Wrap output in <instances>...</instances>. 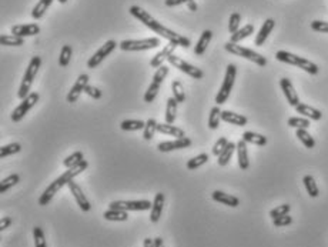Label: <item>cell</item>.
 Instances as JSON below:
<instances>
[{"label":"cell","mask_w":328,"mask_h":247,"mask_svg":"<svg viewBox=\"0 0 328 247\" xmlns=\"http://www.w3.org/2000/svg\"><path fill=\"white\" fill-rule=\"evenodd\" d=\"M128 12H130L131 16H134L136 19L139 20V21H142L148 29H151L153 32H156L159 36H162L165 40H168V43H174V44L182 46L184 49H188L190 47V44H191L190 39L184 38L180 33H176V32L164 27L160 21H157L148 12H146L144 9H142L140 6H131L128 9Z\"/></svg>","instance_id":"6da1fadb"},{"label":"cell","mask_w":328,"mask_h":247,"mask_svg":"<svg viewBox=\"0 0 328 247\" xmlns=\"http://www.w3.org/2000/svg\"><path fill=\"white\" fill-rule=\"evenodd\" d=\"M87 166H89V163H87L86 160H83V162L79 163L77 166L70 167L69 170L64 171L60 177H57L55 182H53L50 186H47V189L41 193V196L39 197V205H40V206H46V205H49L50 200L56 196V193H59V190H62L63 186L69 185V182L74 180L76 176L82 174L83 171L87 169Z\"/></svg>","instance_id":"7a4b0ae2"},{"label":"cell","mask_w":328,"mask_h":247,"mask_svg":"<svg viewBox=\"0 0 328 247\" xmlns=\"http://www.w3.org/2000/svg\"><path fill=\"white\" fill-rule=\"evenodd\" d=\"M275 59L283 62V63H287V64H291L295 67H300L303 69L304 72L310 73V75H317L318 73V66L315 63H312L308 59H304L301 56H297L294 53L290 52H286V50H278L275 53Z\"/></svg>","instance_id":"3957f363"},{"label":"cell","mask_w":328,"mask_h":247,"mask_svg":"<svg viewBox=\"0 0 328 247\" xmlns=\"http://www.w3.org/2000/svg\"><path fill=\"white\" fill-rule=\"evenodd\" d=\"M40 64H41V59L39 56H33L32 57V60L29 62V66H27V69H26V72H24V76H23V80H21V84H20V87H19V92L18 96L19 99H24V97H27V96L30 95V87H32V84H33V82H35V79H36L37 72H39V67H40Z\"/></svg>","instance_id":"277c9868"},{"label":"cell","mask_w":328,"mask_h":247,"mask_svg":"<svg viewBox=\"0 0 328 247\" xmlns=\"http://www.w3.org/2000/svg\"><path fill=\"white\" fill-rule=\"evenodd\" d=\"M224 49H226L228 53L234 55V56L244 57V59H247V60H250V62H253V63H255V64L260 66V67H264V66L267 64V59L263 56V55L257 53V52L251 50V49L243 47L241 44H237V43L227 41V43L224 44Z\"/></svg>","instance_id":"5b68a950"},{"label":"cell","mask_w":328,"mask_h":247,"mask_svg":"<svg viewBox=\"0 0 328 247\" xmlns=\"http://www.w3.org/2000/svg\"><path fill=\"white\" fill-rule=\"evenodd\" d=\"M236 76H237V66L230 63L227 66V70H226V76H224V80H223V84L220 87L219 93L216 96V103L217 106L220 104H224L227 102V99L230 97V93L233 90V86L236 83Z\"/></svg>","instance_id":"8992f818"},{"label":"cell","mask_w":328,"mask_h":247,"mask_svg":"<svg viewBox=\"0 0 328 247\" xmlns=\"http://www.w3.org/2000/svg\"><path fill=\"white\" fill-rule=\"evenodd\" d=\"M160 46V39L159 38H148L140 39V40H123L119 47L124 52H143V50H150L156 49Z\"/></svg>","instance_id":"52a82bcc"},{"label":"cell","mask_w":328,"mask_h":247,"mask_svg":"<svg viewBox=\"0 0 328 247\" xmlns=\"http://www.w3.org/2000/svg\"><path fill=\"white\" fill-rule=\"evenodd\" d=\"M109 207L124 210V211H144V210H151L153 203L148 200H114L110 203Z\"/></svg>","instance_id":"ba28073f"},{"label":"cell","mask_w":328,"mask_h":247,"mask_svg":"<svg viewBox=\"0 0 328 247\" xmlns=\"http://www.w3.org/2000/svg\"><path fill=\"white\" fill-rule=\"evenodd\" d=\"M170 64H173V67H176V69H179L180 72H184L185 75H188L190 77H193V79H197V80H200L204 77V72L199 69V67H196V66H193V64H190V63H187V62H184L183 59H180L179 56H174V55H171V56L168 57V60H167Z\"/></svg>","instance_id":"9c48e42d"},{"label":"cell","mask_w":328,"mask_h":247,"mask_svg":"<svg viewBox=\"0 0 328 247\" xmlns=\"http://www.w3.org/2000/svg\"><path fill=\"white\" fill-rule=\"evenodd\" d=\"M119 46V43H116L114 40H107L93 56L87 60V67L94 69V67H99L102 64V62L109 56L110 53H113L116 50V47Z\"/></svg>","instance_id":"30bf717a"},{"label":"cell","mask_w":328,"mask_h":247,"mask_svg":"<svg viewBox=\"0 0 328 247\" xmlns=\"http://www.w3.org/2000/svg\"><path fill=\"white\" fill-rule=\"evenodd\" d=\"M39 97H40V96H39L37 92H32L27 97H24V99L21 100V103H20L18 107L13 110V113H12V120H13L15 123L20 122L26 114L29 113V110H30V109L36 104L37 102H39Z\"/></svg>","instance_id":"8fae6325"},{"label":"cell","mask_w":328,"mask_h":247,"mask_svg":"<svg viewBox=\"0 0 328 247\" xmlns=\"http://www.w3.org/2000/svg\"><path fill=\"white\" fill-rule=\"evenodd\" d=\"M69 189H70V193L73 194L74 200H76V203L79 205V207L83 210V211H90L91 210V205L90 202H89V199L86 197V194L83 193L82 190V187L72 180V182H69Z\"/></svg>","instance_id":"7c38bea8"},{"label":"cell","mask_w":328,"mask_h":247,"mask_svg":"<svg viewBox=\"0 0 328 247\" xmlns=\"http://www.w3.org/2000/svg\"><path fill=\"white\" fill-rule=\"evenodd\" d=\"M87 84H89V75H86V73L84 75H80V76L77 77V80H76V83L73 84V87L70 89V92H69V95L66 97V100L69 103L77 102L80 95H82V92H84V89L87 87Z\"/></svg>","instance_id":"4fadbf2b"},{"label":"cell","mask_w":328,"mask_h":247,"mask_svg":"<svg viewBox=\"0 0 328 247\" xmlns=\"http://www.w3.org/2000/svg\"><path fill=\"white\" fill-rule=\"evenodd\" d=\"M280 86H281V90H283V93L286 96L288 104L292 106V107H297L300 104V97H298L295 89H294V86H292L291 80L287 79V77H283L280 80Z\"/></svg>","instance_id":"5bb4252c"},{"label":"cell","mask_w":328,"mask_h":247,"mask_svg":"<svg viewBox=\"0 0 328 247\" xmlns=\"http://www.w3.org/2000/svg\"><path fill=\"white\" fill-rule=\"evenodd\" d=\"M190 146H191V140L188 137H182V139H176L171 142H162V143H159L157 149H159V152L168 153L173 150H179V149H187Z\"/></svg>","instance_id":"9a60e30c"},{"label":"cell","mask_w":328,"mask_h":247,"mask_svg":"<svg viewBox=\"0 0 328 247\" xmlns=\"http://www.w3.org/2000/svg\"><path fill=\"white\" fill-rule=\"evenodd\" d=\"M176 47H177V44H174V43H168V44H165L163 49H162V52H159L156 56L151 59V62H150V67H156V69L162 67L164 64V62L168 60V57L174 53Z\"/></svg>","instance_id":"2e32d148"},{"label":"cell","mask_w":328,"mask_h":247,"mask_svg":"<svg viewBox=\"0 0 328 247\" xmlns=\"http://www.w3.org/2000/svg\"><path fill=\"white\" fill-rule=\"evenodd\" d=\"M12 33L20 36V38H27V36H36L40 33V26L37 23L30 24H18L12 27Z\"/></svg>","instance_id":"e0dca14e"},{"label":"cell","mask_w":328,"mask_h":247,"mask_svg":"<svg viewBox=\"0 0 328 247\" xmlns=\"http://www.w3.org/2000/svg\"><path fill=\"white\" fill-rule=\"evenodd\" d=\"M164 193H157L154 196V200H153V207L150 211V222L151 223H159L160 217H162V213H163L164 207Z\"/></svg>","instance_id":"ac0fdd59"},{"label":"cell","mask_w":328,"mask_h":247,"mask_svg":"<svg viewBox=\"0 0 328 247\" xmlns=\"http://www.w3.org/2000/svg\"><path fill=\"white\" fill-rule=\"evenodd\" d=\"M274 27H275V21H274V19L266 20V21L263 23V26H261L260 32H258V33H257V36H255V40H254L255 46H263V44L266 43L267 38L270 36V33L273 32Z\"/></svg>","instance_id":"d6986e66"},{"label":"cell","mask_w":328,"mask_h":247,"mask_svg":"<svg viewBox=\"0 0 328 247\" xmlns=\"http://www.w3.org/2000/svg\"><path fill=\"white\" fill-rule=\"evenodd\" d=\"M211 197H213L214 202H219V203L226 205V206H228V207H237L238 205H240L238 197L231 196V194H228V193H224V191L214 190L211 193Z\"/></svg>","instance_id":"ffe728a7"},{"label":"cell","mask_w":328,"mask_h":247,"mask_svg":"<svg viewBox=\"0 0 328 247\" xmlns=\"http://www.w3.org/2000/svg\"><path fill=\"white\" fill-rule=\"evenodd\" d=\"M237 159L238 166L241 170H247L250 167V160H248V152H247V143L241 139L237 143Z\"/></svg>","instance_id":"44dd1931"},{"label":"cell","mask_w":328,"mask_h":247,"mask_svg":"<svg viewBox=\"0 0 328 247\" xmlns=\"http://www.w3.org/2000/svg\"><path fill=\"white\" fill-rule=\"evenodd\" d=\"M221 120L226 122V123L234 124V126H246L247 122H248L246 116L230 112V110H223L221 112Z\"/></svg>","instance_id":"7402d4cb"},{"label":"cell","mask_w":328,"mask_h":247,"mask_svg":"<svg viewBox=\"0 0 328 247\" xmlns=\"http://www.w3.org/2000/svg\"><path fill=\"white\" fill-rule=\"evenodd\" d=\"M211 39H213V32L211 30H204L201 33L200 39H199V41L196 43V47H194V55L196 56H203L205 53L207 46L210 44Z\"/></svg>","instance_id":"603a6c76"},{"label":"cell","mask_w":328,"mask_h":247,"mask_svg":"<svg viewBox=\"0 0 328 247\" xmlns=\"http://www.w3.org/2000/svg\"><path fill=\"white\" fill-rule=\"evenodd\" d=\"M295 110H297V113H300L301 116H306V117H308L311 120H315V122L323 119V113L318 109H314V107H311L308 104H304V103H300L295 107Z\"/></svg>","instance_id":"cb8c5ba5"},{"label":"cell","mask_w":328,"mask_h":247,"mask_svg":"<svg viewBox=\"0 0 328 247\" xmlns=\"http://www.w3.org/2000/svg\"><path fill=\"white\" fill-rule=\"evenodd\" d=\"M236 150H237V143L228 142V144L226 146V149L221 152V154L219 156V159H217L219 166H221V167L227 166V165L230 163V160H231V157H233V154H234Z\"/></svg>","instance_id":"d4e9b609"},{"label":"cell","mask_w":328,"mask_h":247,"mask_svg":"<svg viewBox=\"0 0 328 247\" xmlns=\"http://www.w3.org/2000/svg\"><path fill=\"white\" fill-rule=\"evenodd\" d=\"M177 104L179 102L174 97H168L167 99V107H165V123L173 124L176 122V116H177Z\"/></svg>","instance_id":"484cf974"},{"label":"cell","mask_w":328,"mask_h":247,"mask_svg":"<svg viewBox=\"0 0 328 247\" xmlns=\"http://www.w3.org/2000/svg\"><path fill=\"white\" fill-rule=\"evenodd\" d=\"M157 130L160 133L167 134V136H174L176 139H182V137H185L184 134V130L180 129V127H176L173 124H168V123H164V124H159L157 126Z\"/></svg>","instance_id":"4316f807"},{"label":"cell","mask_w":328,"mask_h":247,"mask_svg":"<svg viewBox=\"0 0 328 247\" xmlns=\"http://www.w3.org/2000/svg\"><path fill=\"white\" fill-rule=\"evenodd\" d=\"M53 1L55 0H39L37 4L33 7V10H32V18L36 20L41 19L44 16V13L47 12V9L52 6Z\"/></svg>","instance_id":"83f0119b"},{"label":"cell","mask_w":328,"mask_h":247,"mask_svg":"<svg viewBox=\"0 0 328 247\" xmlns=\"http://www.w3.org/2000/svg\"><path fill=\"white\" fill-rule=\"evenodd\" d=\"M253 33H254V26H253V24H246L244 27L238 29L236 33H233V35H231L230 41H231V43H238V41H241V40L247 39L248 36H251Z\"/></svg>","instance_id":"f1b7e54d"},{"label":"cell","mask_w":328,"mask_h":247,"mask_svg":"<svg viewBox=\"0 0 328 247\" xmlns=\"http://www.w3.org/2000/svg\"><path fill=\"white\" fill-rule=\"evenodd\" d=\"M103 216H104V219L109 220V222H126L128 219L127 211L117 209H109L107 211L103 213Z\"/></svg>","instance_id":"f546056e"},{"label":"cell","mask_w":328,"mask_h":247,"mask_svg":"<svg viewBox=\"0 0 328 247\" xmlns=\"http://www.w3.org/2000/svg\"><path fill=\"white\" fill-rule=\"evenodd\" d=\"M243 140L246 143H251V144H257V146H266L267 144V137L263 136V134L254 133V132H244Z\"/></svg>","instance_id":"4dcf8cb0"},{"label":"cell","mask_w":328,"mask_h":247,"mask_svg":"<svg viewBox=\"0 0 328 247\" xmlns=\"http://www.w3.org/2000/svg\"><path fill=\"white\" fill-rule=\"evenodd\" d=\"M122 130L124 132H137L146 127V122L143 120H123L120 124Z\"/></svg>","instance_id":"1f68e13d"},{"label":"cell","mask_w":328,"mask_h":247,"mask_svg":"<svg viewBox=\"0 0 328 247\" xmlns=\"http://www.w3.org/2000/svg\"><path fill=\"white\" fill-rule=\"evenodd\" d=\"M72 55H73V49L70 44H64L62 47L60 56H59V66L60 67H67L70 60H72Z\"/></svg>","instance_id":"d6a6232c"},{"label":"cell","mask_w":328,"mask_h":247,"mask_svg":"<svg viewBox=\"0 0 328 247\" xmlns=\"http://www.w3.org/2000/svg\"><path fill=\"white\" fill-rule=\"evenodd\" d=\"M303 183H304V186H306L307 193L310 194V197H318L320 190H318V186H317V183H315V180H314L312 176H310V174L304 176V177H303Z\"/></svg>","instance_id":"836d02e7"},{"label":"cell","mask_w":328,"mask_h":247,"mask_svg":"<svg viewBox=\"0 0 328 247\" xmlns=\"http://www.w3.org/2000/svg\"><path fill=\"white\" fill-rule=\"evenodd\" d=\"M207 162H208V154L207 153H201V154L193 157V159H190L187 162V169L188 170H196V169L201 167L203 165H205Z\"/></svg>","instance_id":"e575fe53"},{"label":"cell","mask_w":328,"mask_h":247,"mask_svg":"<svg viewBox=\"0 0 328 247\" xmlns=\"http://www.w3.org/2000/svg\"><path fill=\"white\" fill-rule=\"evenodd\" d=\"M221 112H223V110H220V106H214V107L211 109L210 116H208V127H210L211 130L219 129L220 122H221Z\"/></svg>","instance_id":"d590c367"},{"label":"cell","mask_w":328,"mask_h":247,"mask_svg":"<svg viewBox=\"0 0 328 247\" xmlns=\"http://www.w3.org/2000/svg\"><path fill=\"white\" fill-rule=\"evenodd\" d=\"M297 137L307 149H314L315 147V140L312 139V136L306 129H297Z\"/></svg>","instance_id":"8d00e7d4"},{"label":"cell","mask_w":328,"mask_h":247,"mask_svg":"<svg viewBox=\"0 0 328 247\" xmlns=\"http://www.w3.org/2000/svg\"><path fill=\"white\" fill-rule=\"evenodd\" d=\"M19 182H20V176L19 174H10L7 176L6 179H3L0 182V193H6L7 190H10L13 186H16Z\"/></svg>","instance_id":"74e56055"},{"label":"cell","mask_w":328,"mask_h":247,"mask_svg":"<svg viewBox=\"0 0 328 247\" xmlns=\"http://www.w3.org/2000/svg\"><path fill=\"white\" fill-rule=\"evenodd\" d=\"M0 43L3 46H21L24 44V38H20L16 35H1Z\"/></svg>","instance_id":"f35d334b"},{"label":"cell","mask_w":328,"mask_h":247,"mask_svg":"<svg viewBox=\"0 0 328 247\" xmlns=\"http://www.w3.org/2000/svg\"><path fill=\"white\" fill-rule=\"evenodd\" d=\"M84 160V154L82 152H74L73 154H70L69 157H66L64 159V162H63V165L67 167V169H70V167H74V166H77L79 163H82Z\"/></svg>","instance_id":"ab89813d"},{"label":"cell","mask_w":328,"mask_h":247,"mask_svg":"<svg viewBox=\"0 0 328 247\" xmlns=\"http://www.w3.org/2000/svg\"><path fill=\"white\" fill-rule=\"evenodd\" d=\"M171 90H173V97L179 102V103H183L185 100V93H184V87L183 84L179 82V80H174L171 83Z\"/></svg>","instance_id":"60d3db41"},{"label":"cell","mask_w":328,"mask_h":247,"mask_svg":"<svg viewBox=\"0 0 328 247\" xmlns=\"http://www.w3.org/2000/svg\"><path fill=\"white\" fill-rule=\"evenodd\" d=\"M160 87H162V84H159V83H156V82H151L150 86H148V89H147L146 95H144V102H146V103H151V102L157 97V95H159Z\"/></svg>","instance_id":"b9f144b4"},{"label":"cell","mask_w":328,"mask_h":247,"mask_svg":"<svg viewBox=\"0 0 328 247\" xmlns=\"http://www.w3.org/2000/svg\"><path fill=\"white\" fill-rule=\"evenodd\" d=\"M288 126L290 127H295V129H308L310 124V120L308 119H304V117H290L288 119Z\"/></svg>","instance_id":"7bdbcfd3"},{"label":"cell","mask_w":328,"mask_h":247,"mask_svg":"<svg viewBox=\"0 0 328 247\" xmlns=\"http://www.w3.org/2000/svg\"><path fill=\"white\" fill-rule=\"evenodd\" d=\"M157 126H159V123H157L154 119H148L146 122V127H144V134H143V137H144L146 140H151V139L154 137V133L157 132Z\"/></svg>","instance_id":"ee69618b"},{"label":"cell","mask_w":328,"mask_h":247,"mask_svg":"<svg viewBox=\"0 0 328 247\" xmlns=\"http://www.w3.org/2000/svg\"><path fill=\"white\" fill-rule=\"evenodd\" d=\"M21 150V146L20 143H10V144H6L0 149V157L4 159L7 156H12V154H16Z\"/></svg>","instance_id":"f6af8a7d"},{"label":"cell","mask_w":328,"mask_h":247,"mask_svg":"<svg viewBox=\"0 0 328 247\" xmlns=\"http://www.w3.org/2000/svg\"><path fill=\"white\" fill-rule=\"evenodd\" d=\"M33 239H35V247H47L44 231L41 227L36 226L33 228Z\"/></svg>","instance_id":"bcb514c9"},{"label":"cell","mask_w":328,"mask_h":247,"mask_svg":"<svg viewBox=\"0 0 328 247\" xmlns=\"http://www.w3.org/2000/svg\"><path fill=\"white\" fill-rule=\"evenodd\" d=\"M168 66H165V64H163L162 67H159L157 70H156V73L153 75V82H156V83H159V84H163L164 79L167 77V75H168Z\"/></svg>","instance_id":"7dc6e473"},{"label":"cell","mask_w":328,"mask_h":247,"mask_svg":"<svg viewBox=\"0 0 328 247\" xmlns=\"http://www.w3.org/2000/svg\"><path fill=\"white\" fill-rule=\"evenodd\" d=\"M240 21H241V15L240 13H233L228 20V32L233 35L240 29Z\"/></svg>","instance_id":"c3c4849f"},{"label":"cell","mask_w":328,"mask_h":247,"mask_svg":"<svg viewBox=\"0 0 328 247\" xmlns=\"http://www.w3.org/2000/svg\"><path fill=\"white\" fill-rule=\"evenodd\" d=\"M290 210H291V206H290V205H281V206H278V207H275V209H273L270 211V217L274 220V219H277V217H281V216L288 214Z\"/></svg>","instance_id":"681fc988"},{"label":"cell","mask_w":328,"mask_h":247,"mask_svg":"<svg viewBox=\"0 0 328 247\" xmlns=\"http://www.w3.org/2000/svg\"><path fill=\"white\" fill-rule=\"evenodd\" d=\"M292 223V217L286 214V216H281V217H277L273 220L274 227H286V226H290Z\"/></svg>","instance_id":"f907efd6"},{"label":"cell","mask_w":328,"mask_h":247,"mask_svg":"<svg viewBox=\"0 0 328 247\" xmlns=\"http://www.w3.org/2000/svg\"><path fill=\"white\" fill-rule=\"evenodd\" d=\"M311 29L318 33H328V21L314 20V21H311Z\"/></svg>","instance_id":"816d5d0a"},{"label":"cell","mask_w":328,"mask_h":247,"mask_svg":"<svg viewBox=\"0 0 328 247\" xmlns=\"http://www.w3.org/2000/svg\"><path fill=\"white\" fill-rule=\"evenodd\" d=\"M228 144V140H227V137H220L219 140L216 142V144H214V147H213V154L214 156H217L219 157L221 152L226 149V146Z\"/></svg>","instance_id":"f5cc1de1"},{"label":"cell","mask_w":328,"mask_h":247,"mask_svg":"<svg viewBox=\"0 0 328 247\" xmlns=\"http://www.w3.org/2000/svg\"><path fill=\"white\" fill-rule=\"evenodd\" d=\"M84 93L87 96H90V97H93V99H96V100H99V99L102 97V90H99L97 87L90 86V84H87V87L84 89Z\"/></svg>","instance_id":"db71d44e"},{"label":"cell","mask_w":328,"mask_h":247,"mask_svg":"<svg viewBox=\"0 0 328 247\" xmlns=\"http://www.w3.org/2000/svg\"><path fill=\"white\" fill-rule=\"evenodd\" d=\"M12 217H3L1 220H0V231H3V230H6L7 227H10V225H12Z\"/></svg>","instance_id":"11a10c76"},{"label":"cell","mask_w":328,"mask_h":247,"mask_svg":"<svg viewBox=\"0 0 328 247\" xmlns=\"http://www.w3.org/2000/svg\"><path fill=\"white\" fill-rule=\"evenodd\" d=\"M188 1H191V0H165L164 3L168 7H174V6H180L183 3H188Z\"/></svg>","instance_id":"9f6ffc18"},{"label":"cell","mask_w":328,"mask_h":247,"mask_svg":"<svg viewBox=\"0 0 328 247\" xmlns=\"http://www.w3.org/2000/svg\"><path fill=\"white\" fill-rule=\"evenodd\" d=\"M143 247H156V245H154V239H150V237L144 239Z\"/></svg>","instance_id":"6f0895ef"},{"label":"cell","mask_w":328,"mask_h":247,"mask_svg":"<svg viewBox=\"0 0 328 247\" xmlns=\"http://www.w3.org/2000/svg\"><path fill=\"white\" fill-rule=\"evenodd\" d=\"M187 6H188V9L191 10V12H196L197 9H199V6H197V3L194 1V0H191V1H188L187 3Z\"/></svg>","instance_id":"680465c9"},{"label":"cell","mask_w":328,"mask_h":247,"mask_svg":"<svg viewBox=\"0 0 328 247\" xmlns=\"http://www.w3.org/2000/svg\"><path fill=\"white\" fill-rule=\"evenodd\" d=\"M154 245H156V247H164V242L162 237H156L154 239Z\"/></svg>","instance_id":"91938a15"},{"label":"cell","mask_w":328,"mask_h":247,"mask_svg":"<svg viewBox=\"0 0 328 247\" xmlns=\"http://www.w3.org/2000/svg\"><path fill=\"white\" fill-rule=\"evenodd\" d=\"M66 1H67V0H59V3H62V4H64Z\"/></svg>","instance_id":"94428289"}]
</instances>
